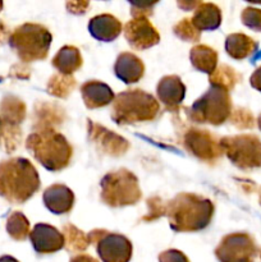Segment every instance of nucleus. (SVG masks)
Returning a JSON list of instances; mask_svg holds the SVG:
<instances>
[{"label": "nucleus", "mask_w": 261, "mask_h": 262, "mask_svg": "<svg viewBox=\"0 0 261 262\" xmlns=\"http://www.w3.org/2000/svg\"><path fill=\"white\" fill-rule=\"evenodd\" d=\"M214 205L207 199L192 193H179L165 205L171 229L176 232H197L210 224Z\"/></svg>", "instance_id": "obj_1"}, {"label": "nucleus", "mask_w": 261, "mask_h": 262, "mask_svg": "<svg viewBox=\"0 0 261 262\" xmlns=\"http://www.w3.org/2000/svg\"><path fill=\"white\" fill-rule=\"evenodd\" d=\"M40 188V177L35 166L23 158L0 163V196L12 204H23Z\"/></svg>", "instance_id": "obj_2"}, {"label": "nucleus", "mask_w": 261, "mask_h": 262, "mask_svg": "<svg viewBox=\"0 0 261 262\" xmlns=\"http://www.w3.org/2000/svg\"><path fill=\"white\" fill-rule=\"evenodd\" d=\"M26 147L45 169L58 171L71 163L73 148L54 128L36 129L28 136Z\"/></svg>", "instance_id": "obj_3"}, {"label": "nucleus", "mask_w": 261, "mask_h": 262, "mask_svg": "<svg viewBox=\"0 0 261 262\" xmlns=\"http://www.w3.org/2000/svg\"><path fill=\"white\" fill-rule=\"evenodd\" d=\"M160 105L153 95L142 90L120 92L113 101L112 118L118 124H136L156 118Z\"/></svg>", "instance_id": "obj_4"}, {"label": "nucleus", "mask_w": 261, "mask_h": 262, "mask_svg": "<svg viewBox=\"0 0 261 262\" xmlns=\"http://www.w3.org/2000/svg\"><path fill=\"white\" fill-rule=\"evenodd\" d=\"M8 40L18 58L31 63L46 58L51 45V33L41 25L25 23L15 28Z\"/></svg>", "instance_id": "obj_5"}, {"label": "nucleus", "mask_w": 261, "mask_h": 262, "mask_svg": "<svg viewBox=\"0 0 261 262\" xmlns=\"http://www.w3.org/2000/svg\"><path fill=\"white\" fill-rule=\"evenodd\" d=\"M188 117L199 124L220 125L232 114V100L229 92L222 87L211 86L188 109Z\"/></svg>", "instance_id": "obj_6"}, {"label": "nucleus", "mask_w": 261, "mask_h": 262, "mask_svg": "<svg viewBox=\"0 0 261 262\" xmlns=\"http://www.w3.org/2000/svg\"><path fill=\"white\" fill-rule=\"evenodd\" d=\"M101 200L112 207L130 206L141 200L138 179L127 169L107 173L101 181Z\"/></svg>", "instance_id": "obj_7"}, {"label": "nucleus", "mask_w": 261, "mask_h": 262, "mask_svg": "<svg viewBox=\"0 0 261 262\" xmlns=\"http://www.w3.org/2000/svg\"><path fill=\"white\" fill-rule=\"evenodd\" d=\"M223 151L240 169L261 168V140L255 135L222 138Z\"/></svg>", "instance_id": "obj_8"}, {"label": "nucleus", "mask_w": 261, "mask_h": 262, "mask_svg": "<svg viewBox=\"0 0 261 262\" xmlns=\"http://www.w3.org/2000/svg\"><path fill=\"white\" fill-rule=\"evenodd\" d=\"M257 253L255 239L247 233L225 235L215 250L219 262H255Z\"/></svg>", "instance_id": "obj_9"}, {"label": "nucleus", "mask_w": 261, "mask_h": 262, "mask_svg": "<svg viewBox=\"0 0 261 262\" xmlns=\"http://www.w3.org/2000/svg\"><path fill=\"white\" fill-rule=\"evenodd\" d=\"M183 143L188 152L207 163H212L224 154L222 141L209 130L189 129L184 135Z\"/></svg>", "instance_id": "obj_10"}, {"label": "nucleus", "mask_w": 261, "mask_h": 262, "mask_svg": "<svg viewBox=\"0 0 261 262\" xmlns=\"http://www.w3.org/2000/svg\"><path fill=\"white\" fill-rule=\"evenodd\" d=\"M96 251L102 262H129L132 243L124 235L106 232L97 241Z\"/></svg>", "instance_id": "obj_11"}, {"label": "nucleus", "mask_w": 261, "mask_h": 262, "mask_svg": "<svg viewBox=\"0 0 261 262\" xmlns=\"http://www.w3.org/2000/svg\"><path fill=\"white\" fill-rule=\"evenodd\" d=\"M124 37L136 50L153 48L160 41L158 30L146 17L133 18L124 26Z\"/></svg>", "instance_id": "obj_12"}, {"label": "nucleus", "mask_w": 261, "mask_h": 262, "mask_svg": "<svg viewBox=\"0 0 261 262\" xmlns=\"http://www.w3.org/2000/svg\"><path fill=\"white\" fill-rule=\"evenodd\" d=\"M89 138L101 152L110 156L124 155L129 148L127 140L95 122H89Z\"/></svg>", "instance_id": "obj_13"}, {"label": "nucleus", "mask_w": 261, "mask_h": 262, "mask_svg": "<svg viewBox=\"0 0 261 262\" xmlns=\"http://www.w3.org/2000/svg\"><path fill=\"white\" fill-rule=\"evenodd\" d=\"M30 239L37 253L48 255L64 247V237L61 232L49 224H37L30 233Z\"/></svg>", "instance_id": "obj_14"}, {"label": "nucleus", "mask_w": 261, "mask_h": 262, "mask_svg": "<svg viewBox=\"0 0 261 262\" xmlns=\"http://www.w3.org/2000/svg\"><path fill=\"white\" fill-rule=\"evenodd\" d=\"M44 204L53 214H67L73 207L74 194L63 184H53L44 192Z\"/></svg>", "instance_id": "obj_15"}, {"label": "nucleus", "mask_w": 261, "mask_h": 262, "mask_svg": "<svg viewBox=\"0 0 261 262\" xmlns=\"http://www.w3.org/2000/svg\"><path fill=\"white\" fill-rule=\"evenodd\" d=\"M82 99L89 109H97L114 101L113 90L100 81H87L81 86Z\"/></svg>", "instance_id": "obj_16"}, {"label": "nucleus", "mask_w": 261, "mask_h": 262, "mask_svg": "<svg viewBox=\"0 0 261 262\" xmlns=\"http://www.w3.org/2000/svg\"><path fill=\"white\" fill-rule=\"evenodd\" d=\"M158 97L169 109L179 106L186 96V86L177 76H166L159 81L156 87Z\"/></svg>", "instance_id": "obj_17"}, {"label": "nucleus", "mask_w": 261, "mask_h": 262, "mask_svg": "<svg viewBox=\"0 0 261 262\" xmlns=\"http://www.w3.org/2000/svg\"><path fill=\"white\" fill-rule=\"evenodd\" d=\"M114 72L124 83L130 84L140 81L145 73V66L142 60L132 53H122L117 58Z\"/></svg>", "instance_id": "obj_18"}, {"label": "nucleus", "mask_w": 261, "mask_h": 262, "mask_svg": "<svg viewBox=\"0 0 261 262\" xmlns=\"http://www.w3.org/2000/svg\"><path fill=\"white\" fill-rule=\"evenodd\" d=\"M89 31L96 40L110 42L120 35L122 23L114 15L100 14L90 20Z\"/></svg>", "instance_id": "obj_19"}, {"label": "nucleus", "mask_w": 261, "mask_h": 262, "mask_svg": "<svg viewBox=\"0 0 261 262\" xmlns=\"http://www.w3.org/2000/svg\"><path fill=\"white\" fill-rule=\"evenodd\" d=\"M194 27L201 31L216 30L222 23V12L211 3H200L191 18Z\"/></svg>", "instance_id": "obj_20"}, {"label": "nucleus", "mask_w": 261, "mask_h": 262, "mask_svg": "<svg viewBox=\"0 0 261 262\" xmlns=\"http://www.w3.org/2000/svg\"><path fill=\"white\" fill-rule=\"evenodd\" d=\"M257 48V42L245 33H232L225 40V51L235 60L248 58L256 53Z\"/></svg>", "instance_id": "obj_21"}, {"label": "nucleus", "mask_w": 261, "mask_h": 262, "mask_svg": "<svg viewBox=\"0 0 261 262\" xmlns=\"http://www.w3.org/2000/svg\"><path fill=\"white\" fill-rule=\"evenodd\" d=\"M53 66L58 73L72 76L82 67L81 53L74 46H64L54 56Z\"/></svg>", "instance_id": "obj_22"}, {"label": "nucleus", "mask_w": 261, "mask_h": 262, "mask_svg": "<svg viewBox=\"0 0 261 262\" xmlns=\"http://www.w3.org/2000/svg\"><path fill=\"white\" fill-rule=\"evenodd\" d=\"M26 118V105L18 97L5 96L0 102V119L2 123L19 125Z\"/></svg>", "instance_id": "obj_23"}, {"label": "nucleus", "mask_w": 261, "mask_h": 262, "mask_svg": "<svg viewBox=\"0 0 261 262\" xmlns=\"http://www.w3.org/2000/svg\"><path fill=\"white\" fill-rule=\"evenodd\" d=\"M189 60L197 71L205 72L210 76L216 68L217 53L206 45H196L191 49Z\"/></svg>", "instance_id": "obj_24"}, {"label": "nucleus", "mask_w": 261, "mask_h": 262, "mask_svg": "<svg viewBox=\"0 0 261 262\" xmlns=\"http://www.w3.org/2000/svg\"><path fill=\"white\" fill-rule=\"evenodd\" d=\"M64 112L54 104H42L36 105L35 109V128L36 129H44V128H53L54 125L60 124L63 122Z\"/></svg>", "instance_id": "obj_25"}, {"label": "nucleus", "mask_w": 261, "mask_h": 262, "mask_svg": "<svg viewBox=\"0 0 261 262\" xmlns=\"http://www.w3.org/2000/svg\"><path fill=\"white\" fill-rule=\"evenodd\" d=\"M61 234L64 237V247L68 252H82L90 246L89 235L74 227L73 224H66L61 228Z\"/></svg>", "instance_id": "obj_26"}, {"label": "nucleus", "mask_w": 261, "mask_h": 262, "mask_svg": "<svg viewBox=\"0 0 261 262\" xmlns=\"http://www.w3.org/2000/svg\"><path fill=\"white\" fill-rule=\"evenodd\" d=\"M241 81V76L235 69L227 64L216 67L215 71L209 76V82L211 86L222 87L228 92L235 87V84Z\"/></svg>", "instance_id": "obj_27"}, {"label": "nucleus", "mask_w": 261, "mask_h": 262, "mask_svg": "<svg viewBox=\"0 0 261 262\" xmlns=\"http://www.w3.org/2000/svg\"><path fill=\"white\" fill-rule=\"evenodd\" d=\"M76 87V79L72 76H66V74L56 73L51 76L48 82V91L53 96L59 97V99H66L73 92Z\"/></svg>", "instance_id": "obj_28"}, {"label": "nucleus", "mask_w": 261, "mask_h": 262, "mask_svg": "<svg viewBox=\"0 0 261 262\" xmlns=\"http://www.w3.org/2000/svg\"><path fill=\"white\" fill-rule=\"evenodd\" d=\"M7 232L14 241L27 239L30 235V222L22 212H12L7 220Z\"/></svg>", "instance_id": "obj_29"}, {"label": "nucleus", "mask_w": 261, "mask_h": 262, "mask_svg": "<svg viewBox=\"0 0 261 262\" xmlns=\"http://www.w3.org/2000/svg\"><path fill=\"white\" fill-rule=\"evenodd\" d=\"M22 141V132L19 125H10L2 123L0 125V147L7 152H13L18 148Z\"/></svg>", "instance_id": "obj_30"}, {"label": "nucleus", "mask_w": 261, "mask_h": 262, "mask_svg": "<svg viewBox=\"0 0 261 262\" xmlns=\"http://www.w3.org/2000/svg\"><path fill=\"white\" fill-rule=\"evenodd\" d=\"M173 31L177 37L187 41V42H197V41H200V31L194 27L191 18H184V19L179 20L174 26Z\"/></svg>", "instance_id": "obj_31"}, {"label": "nucleus", "mask_w": 261, "mask_h": 262, "mask_svg": "<svg viewBox=\"0 0 261 262\" xmlns=\"http://www.w3.org/2000/svg\"><path fill=\"white\" fill-rule=\"evenodd\" d=\"M229 118L232 124L238 129H251L256 125L255 117L252 115V113L245 107H237V109L232 110Z\"/></svg>", "instance_id": "obj_32"}, {"label": "nucleus", "mask_w": 261, "mask_h": 262, "mask_svg": "<svg viewBox=\"0 0 261 262\" xmlns=\"http://www.w3.org/2000/svg\"><path fill=\"white\" fill-rule=\"evenodd\" d=\"M241 20L246 27L256 32H261V9L258 8H245L241 14Z\"/></svg>", "instance_id": "obj_33"}, {"label": "nucleus", "mask_w": 261, "mask_h": 262, "mask_svg": "<svg viewBox=\"0 0 261 262\" xmlns=\"http://www.w3.org/2000/svg\"><path fill=\"white\" fill-rule=\"evenodd\" d=\"M165 205L166 204H163L161 200L158 199V197H155L153 200H148L147 206L150 209V211H148L147 216L143 217V220L151 222V220H155L156 217H160L163 215H165Z\"/></svg>", "instance_id": "obj_34"}, {"label": "nucleus", "mask_w": 261, "mask_h": 262, "mask_svg": "<svg viewBox=\"0 0 261 262\" xmlns=\"http://www.w3.org/2000/svg\"><path fill=\"white\" fill-rule=\"evenodd\" d=\"M159 262H189V260L181 251L168 250L159 255Z\"/></svg>", "instance_id": "obj_35"}, {"label": "nucleus", "mask_w": 261, "mask_h": 262, "mask_svg": "<svg viewBox=\"0 0 261 262\" xmlns=\"http://www.w3.org/2000/svg\"><path fill=\"white\" fill-rule=\"evenodd\" d=\"M153 7L154 5H143V4H132V10H130V13H132L133 18H137V17H146L147 18L148 14H151V12H153Z\"/></svg>", "instance_id": "obj_36"}, {"label": "nucleus", "mask_w": 261, "mask_h": 262, "mask_svg": "<svg viewBox=\"0 0 261 262\" xmlns=\"http://www.w3.org/2000/svg\"><path fill=\"white\" fill-rule=\"evenodd\" d=\"M90 3H67V8H68V12L74 13V14H83L86 13V9L89 8Z\"/></svg>", "instance_id": "obj_37"}, {"label": "nucleus", "mask_w": 261, "mask_h": 262, "mask_svg": "<svg viewBox=\"0 0 261 262\" xmlns=\"http://www.w3.org/2000/svg\"><path fill=\"white\" fill-rule=\"evenodd\" d=\"M250 83L253 89L261 92V67H258V68L253 72L252 76H251L250 78Z\"/></svg>", "instance_id": "obj_38"}, {"label": "nucleus", "mask_w": 261, "mask_h": 262, "mask_svg": "<svg viewBox=\"0 0 261 262\" xmlns=\"http://www.w3.org/2000/svg\"><path fill=\"white\" fill-rule=\"evenodd\" d=\"M69 262H99V261L90 255H77L74 256V257H72Z\"/></svg>", "instance_id": "obj_39"}, {"label": "nucleus", "mask_w": 261, "mask_h": 262, "mask_svg": "<svg viewBox=\"0 0 261 262\" xmlns=\"http://www.w3.org/2000/svg\"><path fill=\"white\" fill-rule=\"evenodd\" d=\"M200 3H197V2H178V5L181 8H183V9H186V10H192V9H196L197 8V5H199Z\"/></svg>", "instance_id": "obj_40"}, {"label": "nucleus", "mask_w": 261, "mask_h": 262, "mask_svg": "<svg viewBox=\"0 0 261 262\" xmlns=\"http://www.w3.org/2000/svg\"><path fill=\"white\" fill-rule=\"evenodd\" d=\"M5 38H9V30L3 22H0V42L4 41Z\"/></svg>", "instance_id": "obj_41"}, {"label": "nucleus", "mask_w": 261, "mask_h": 262, "mask_svg": "<svg viewBox=\"0 0 261 262\" xmlns=\"http://www.w3.org/2000/svg\"><path fill=\"white\" fill-rule=\"evenodd\" d=\"M0 262H19V261L15 260V258L12 257V256L5 255V256H2V257H0Z\"/></svg>", "instance_id": "obj_42"}, {"label": "nucleus", "mask_w": 261, "mask_h": 262, "mask_svg": "<svg viewBox=\"0 0 261 262\" xmlns=\"http://www.w3.org/2000/svg\"><path fill=\"white\" fill-rule=\"evenodd\" d=\"M256 123H257V127H258V129L261 130V114L258 115V118H257V122H256Z\"/></svg>", "instance_id": "obj_43"}, {"label": "nucleus", "mask_w": 261, "mask_h": 262, "mask_svg": "<svg viewBox=\"0 0 261 262\" xmlns=\"http://www.w3.org/2000/svg\"><path fill=\"white\" fill-rule=\"evenodd\" d=\"M258 201H260V205H261V188H260V192H258Z\"/></svg>", "instance_id": "obj_44"}, {"label": "nucleus", "mask_w": 261, "mask_h": 262, "mask_svg": "<svg viewBox=\"0 0 261 262\" xmlns=\"http://www.w3.org/2000/svg\"><path fill=\"white\" fill-rule=\"evenodd\" d=\"M2 9H3V3H0V12H2Z\"/></svg>", "instance_id": "obj_45"}, {"label": "nucleus", "mask_w": 261, "mask_h": 262, "mask_svg": "<svg viewBox=\"0 0 261 262\" xmlns=\"http://www.w3.org/2000/svg\"><path fill=\"white\" fill-rule=\"evenodd\" d=\"M0 125H2V119H0Z\"/></svg>", "instance_id": "obj_46"}, {"label": "nucleus", "mask_w": 261, "mask_h": 262, "mask_svg": "<svg viewBox=\"0 0 261 262\" xmlns=\"http://www.w3.org/2000/svg\"><path fill=\"white\" fill-rule=\"evenodd\" d=\"M260 258H261V252H260Z\"/></svg>", "instance_id": "obj_47"}]
</instances>
